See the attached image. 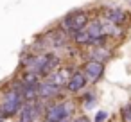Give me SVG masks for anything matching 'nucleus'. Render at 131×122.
<instances>
[{"instance_id": "obj_17", "label": "nucleus", "mask_w": 131, "mask_h": 122, "mask_svg": "<svg viewBox=\"0 0 131 122\" xmlns=\"http://www.w3.org/2000/svg\"><path fill=\"white\" fill-rule=\"evenodd\" d=\"M63 122H70V120H63Z\"/></svg>"}, {"instance_id": "obj_11", "label": "nucleus", "mask_w": 131, "mask_h": 122, "mask_svg": "<svg viewBox=\"0 0 131 122\" xmlns=\"http://www.w3.org/2000/svg\"><path fill=\"white\" fill-rule=\"evenodd\" d=\"M88 58L92 61H99V63H106L110 58H111V50L106 47V45H101V47H92L88 50Z\"/></svg>"}, {"instance_id": "obj_1", "label": "nucleus", "mask_w": 131, "mask_h": 122, "mask_svg": "<svg viewBox=\"0 0 131 122\" xmlns=\"http://www.w3.org/2000/svg\"><path fill=\"white\" fill-rule=\"evenodd\" d=\"M25 101H24V95H22V86L20 83L13 84L11 90H7V93L4 95V101H2V106H0V111L6 118L20 113V109L24 108Z\"/></svg>"}, {"instance_id": "obj_19", "label": "nucleus", "mask_w": 131, "mask_h": 122, "mask_svg": "<svg viewBox=\"0 0 131 122\" xmlns=\"http://www.w3.org/2000/svg\"><path fill=\"white\" fill-rule=\"evenodd\" d=\"M36 122H38V120H36Z\"/></svg>"}, {"instance_id": "obj_10", "label": "nucleus", "mask_w": 131, "mask_h": 122, "mask_svg": "<svg viewBox=\"0 0 131 122\" xmlns=\"http://www.w3.org/2000/svg\"><path fill=\"white\" fill-rule=\"evenodd\" d=\"M61 88L54 86L52 83H49L47 79H43L40 84H38V99H43V101H49V99H54L56 95H59Z\"/></svg>"}, {"instance_id": "obj_2", "label": "nucleus", "mask_w": 131, "mask_h": 122, "mask_svg": "<svg viewBox=\"0 0 131 122\" xmlns=\"http://www.w3.org/2000/svg\"><path fill=\"white\" fill-rule=\"evenodd\" d=\"M90 24V16L86 11L83 9H77V11H70L68 15L63 16L61 20V31L68 36H74L77 34L79 31H83L86 25Z\"/></svg>"}, {"instance_id": "obj_14", "label": "nucleus", "mask_w": 131, "mask_h": 122, "mask_svg": "<svg viewBox=\"0 0 131 122\" xmlns=\"http://www.w3.org/2000/svg\"><path fill=\"white\" fill-rule=\"evenodd\" d=\"M108 118H110V113H108L106 109H101V111H97V115H95L93 122H106Z\"/></svg>"}, {"instance_id": "obj_5", "label": "nucleus", "mask_w": 131, "mask_h": 122, "mask_svg": "<svg viewBox=\"0 0 131 122\" xmlns=\"http://www.w3.org/2000/svg\"><path fill=\"white\" fill-rule=\"evenodd\" d=\"M102 20H106V22H110V24H113V25H117V27H124L126 22L129 20V13H127L126 9L118 7V6H113V7L104 9Z\"/></svg>"}, {"instance_id": "obj_16", "label": "nucleus", "mask_w": 131, "mask_h": 122, "mask_svg": "<svg viewBox=\"0 0 131 122\" xmlns=\"http://www.w3.org/2000/svg\"><path fill=\"white\" fill-rule=\"evenodd\" d=\"M4 118H6V117L2 115V111H0V122H4Z\"/></svg>"}, {"instance_id": "obj_12", "label": "nucleus", "mask_w": 131, "mask_h": 122, "mask_svg": "<svg viewBox=\"0 0 131 122\" xmlns=\"http://www.w3.org/2000/svg\"><path fill=\"white\" fill-rule=\"evenodd\" d=\"M120 118L124 122H131V101H127L122 108H120Z\"/></svg>"}, {"instance_id": "obj_9", "label": "nucleus", "mask_w": 131, "mask_h": 122, "mask_svg": "<svg viewBox=\"0 0 131 122\" xmlns=\"http://www.w3.org/2000/svg\"><path fill=\"white\" fill-rule=\"evenodd\" d=\"M86 83H88V81H86L83 70H74L65 88H67L70 93H79V92H83V90L86 88Z\"/></svg>"}, {"instance_id": "obj_3", "label": "nucleus", "mask_w": 131, "mask_h": 122, "mask_svg": "<svg viewBox=\"0 0 131 122\" xmlns=\"http://www.w3.org/2000/svg\"><path fill=\"white\" fill-rule=\"evenodd\" d=\"M58 66H59V58L54 52H47V54H41V56L34 58L29 72H34L40 79H47Z\"/></svg>"}, {"instance_id": "obj_7", "label": "nucleus", "mask_w": 131, "mask_h": 122, "mask_svg": "<svg viewBox=\"0 0 131 122\" xmlns=\"http://www.w3.org/2000/svg\"><path fill=\"white\" fill-rule=\"evenodd\" d=\"M81 70H83V74H84V77H86L88 83H97V81L104 75V63L88 59V61L83 65Z\"/></svg>"}, {"instance_id": "obj_4", "label": "nucleus", "mask_w": 131, "mask_h": 122, "mask_svg": "<svg viewBox=\"0 0 131 122\" xmlns=\"http://www.w3.org/2000/svg\"><path fill=\"white\" fill-rule=\"evenodd\" d=\"M70 113H72V108L68 102H52L45 108L43 120L45 122H63V120H68Z\"/></svg>"}, {"instance_id": "obj_6", "label": "nucleus", "mask_w": 131, "mask_h": 122, "mask_svg": "<svg viewBox=\"0 0 131 122\" xmlns=\"http://www.w3.org/2000/svg\"><path fill=\"white\" fill-rule=\"evenodd\" d=\"M43 108H41V102L40 101H34V102H25L24 108L20 109V118L18 122H36L38 117L41 115Z\"/></svg>"}, {"instance_id": "obj_13", "label": "nucleus", "mask_w": 131, "mask_h": 122, "mask_svg": "<svg viewBox=\"0 0 131 122\" xmlns=\"http://www.w3.org/2000/svg\"><path fill=\"white\" fill-rule=\"evenodd\" d=\"M95 104H97L95 95H93V93H86V95H84V99H83V106H84V109H93V108H95Z\"/></svg>"}, {"instance_id": "obj_15", "label": "nucleus", "mask_w": 131, "mask_h": 122, "mask_svg": "<svg viewBox=\"0 0 131 122\" xmlns=\"http://www.w3.org/2000/svg\"><path fill=\"white\" fill-rule=\"evenodd\" d=\"M70 122H92L86 115H79V117H75L74 120H70Z\"/></svg>"}, {"instance_id": "obj_18", "label": "nucleus", "mask_w": 131, "mask_h": 122, "mask_svg": "<svg viewBox=\"0 0 131 122\" xmlns=\"http://www.w3.org/2000/svg\"><path fill=\"white\" fill-rule=\"evenodd\" d=\"M129 2H131V0H129Z\"/></svg>"}, {"instance_id": "obj_8", "label": "nucleus", "mask_w": 131, "mask_h": 122, "mask_svg": "<svg viewBox=\"0 0 131 122\" xmlns=\"http://www.w3.org/2000/svg\"><path fill=\"white\" fill-rule=\"evenodd\" d=\"M72 72H74V70H72L70 66H58V68L47 77V81L52 83V84L58 86V88H63V86H67V83H68Z\"/></svg>"}]
</instances>
